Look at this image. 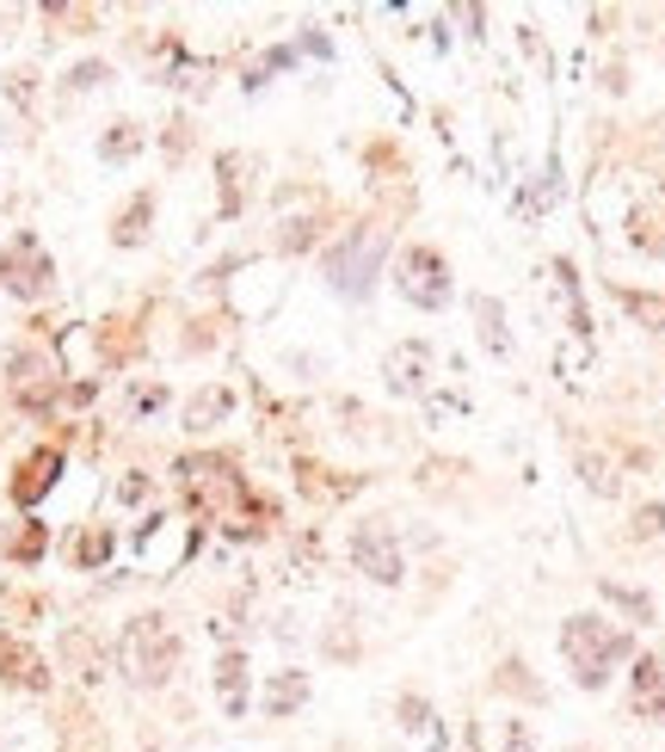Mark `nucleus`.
I'll use <instances>...</instances> for the list:
<instances>
[{
  "mask_svg": "<svg viewBox=\"0 0 665 752\" xmlns=\"http://www.w3.org/2000/svg\"><path fill=\"white\" fill-rule=\"evenodd\" d=\"M247 155H222L217 173H222V217H241V198H247Z\"/></svg>",
  "mask_w": 665,
  "mask_h": 752,
  "instance_id": "a211bd4d",
  "label": "nucleus"
},
{
  "mask_svg": "<svg viewBox=\"0 0 665 752\" xmlns=\"http://www.w3.org/2000/svg\"><path fill=\"white\" fill-rule=\"evenodd\" d=\"M475 321H480V345L494 358H511V333H506V309L494 297H475Z\"/></svg>",
  "mask_w": 665,
  "mask_h": 752,
  "instance_id": "f3484780",
  "label": "nucleus"
},
{
  "mask_svg": "<svg viewBox=\"0 0 665 752\" xmlns=\"http://www.w3.org/2000/svg\"><path fill=\"white\" fill-rule=\"evenodd\" d=\"M383 253H388V229H383V222L345 229V235L326 247V284H333L340 297L364 302V297H370V284H376V266H383Z\"/></svg>",
  "mask_w": 665,
  "mask_h": 752,
  "instance_id": "20e7f679",
  "label": "nucleus"
},
{
  "mask_svg": "<svg viewBox=\"0 0 665 752\" xmlns=\"http://www.w3.org/2000/svg\"><path fill=\"white\" fill-rule=\"evenodd\" d=\"M44 549H49V531H44V524H32V531H19L13 555H19V562H37V555H44Z\"/></svg>",
  "mask_w": 665,
  "mask_h": 752,
  "instance_id": "cd10ccee",
  "label": "nucleus"
},
{
  "mask_svg": "<svg viewBox=\"0 0 665 752\" xmlns=\"http://www.w3.org/2000/svg\"><path fill=\"white\" fill-rule=\"evenodd\" d=\"M136 148H142V130L136 124H111L106 142H99V155H106V161H130Z\"/></svg>",
  "mask_w": 665,
  "mask_h": 752,
  "instance_id": "5701e85b",
  "label": "nucleus"
},
{
  "mask_svg": "<svg viewBox=\"0 0 665 752\" xmlns=\"http://www.w3.org/2000/svg\"><path fill=\"white\" fill-rule=\"evenodd\" d=\"M63 660L75 666L80 678H99V673H106V660H99L93 635H63Z\"/></svg>",
  "mask_w": 665,
  "mask_h": 752,
  "instance_id": "aec40b11",
  "label": "nucleus"
},
{
  "mask_svg": "<svg viewBox=\"0 0 665 752\" xmlns=\"http://www.w3.org/2000/svg\"><path fill=\"white\" fill-rule=\"evenodd\" d=\"M617 302L634 314V321H647V328L665 333V302H660V297H641V290H617Z\"/></svg>",
  "mask_w": 665,
  "mask_h": 752,
  "instance_id": "393cba45",
  "label": "nucleus"
},
{
  "mask_svg": "<svg viewBox=\"0 0 665 752\" xmlns=\"http://www.w3.org/2000/svg\"><path fill=\"white\" fill-rule=\"evenodd\" d=\"M499 690H524L530 704L542 697V685L530 678V666H524V660H506V666H499Z\"/></svg>",
  "mask_w": 665,
  "mask_h": 752,
  "instance_id": "a878e982",
  "label": "nucleus"
},
{
  "mask_svg": "<svg viewBox=\"0 0 665 752\" xmlns=\"http://www.w3.org/2000/svg\"><path fill=\"white\" fill-rule=\"evenodd\" d=\"M506 752H536V734H530L524 721H511V728H506Z\"/></svg>",
  "mask_w": 665,
  "mask_h": 752,
  "instance_id": "7c9ffc66",
  "label": "nucleus"
},
{
  "mask_svg": "<svg viewBox=\"0 0 665 752\" xmlns=\"http://www.w3.org/2000/svg\"><path fill=\"white\" fill-rule=\"evenodd\" d=\"M217 697H222L229 716L247 709V654H241V648H229V654L217 660Z\"/></svg>",
  "mask_w": 665,
  "mask_h": 752,
  "instance_id": "4468645a",
  "label": "nucleus"
},
{
  "mask_svg": "<svg viewBox=\"0 0 665 752\" xmlns=\"http://www.w3.org/2000/svg\"><path fill=\"white\" fill-rule=\"evenodd\" d=\"M603 598H610V605H622L634 623H653V598H647V593H634V586H622V580H603Z\"/></svg>",
  "mask_w": 665,
  "mask_h": 752,
  "instance_id": "4be33fe9",
  "label": "nucleus"
},
{
  "mask_svg": "<svg viewBox=\"0 0 665 752\" xmlns=\"http://www.w3.org/2000/svg\"><path fill=\"white\" fill-rule=\"evenodd\" d=\"M56 475H63V451H32L25 463H19V475H13V500L37 506L49 487H56Z\"/></svg>",
  "mask_w": 665,
  "mask_h": 752,
  "instance_id": "9d476101",
  "label": "nucleus"
},
{
  "mask_svg": "<svg viewBox=\"0 0 665 752\" xmlns=\"http://www.w3.org/2000/svg\"><path fill=\"white\" fill-rule=\"evenodd\" d=\"M302 704H309V673H278L265 685V709L271 716H296Z\"/></svg>",
  "mask_w": 665,
  "mask_h": 752,
  "instance_id": "dca6fc26",
  "label": "nucleus"
},
{
  "mask_svg": "<svg viewBox=\"0 0 665 752\" xmlns=\"http://www.w3.org/2000/svg\"><path fill=\"white\" fill-rule=\"evenodd\" d=\"M49 278H56V266L32 247V235H19L13 253H0V284H7L13 297H44Z\"/></svg>",
  "mask_w": 665,
  "mask_h": 752,
  "instance_id": "0eeeda50",
  "label": "nucleus"
},
{
  "mask_svg": "<svg viewBox=\"0 0 665 752\" xmlns=\"http://www.w3.org/2000/svg\"><path fill=\"white\" fill-rule=\"evenodd\" d=\"M629 648H634L629 629L603 623V617H591V611H579V617H567V623H561V654H567L573 678H579L586 690H603L610 666H617Z\"/></svg>",
  "mask_w": 665,
  "mask_h": 752,
  "instance_id": "f257e3e1",
  "label": "nucleus"
},
{
  "mask_svg": "<svg viewBox=\"0 0 665 752\" xmlns=\"http://www.w3.org/2000/svg\"><path fill=\"white\" fill-rule=\"evenodd\" d=\"M665 531V506L653 500V506H641V512H634V537H660Z\"/></svg>",
  "mask_w": 665,
  "mask_h": 752,
  "instance_id": "c756f323",
  "label": "nucleus"
},
{
  "mask_svg": "<svg viewBox=\"0 0 665 752\" xmlns=\"http://www.w3.org/2000/svg\"><path fill=\"white\" fill-rule=\"evenodd\" d=\"M148 217H155V198L142 191L136 204H130L124 217H118V229H111V241H118V247H136V241L148 235Z\"/></svg>",
  "mask_w": 665,
  "mask_h": 752,
  "instance_id": "6ab92c4d",
  "label": "nucleus"
},
{
  "mask_svg": "<svg viewBox=\"0 0 665 752\" xmlns=\"http://www.w3.org/2000/svg\"><path fill=\"white\" fill-rule=\"evenodd\" d=\"M425 371H432V345H425V340L395 345L388 364H383V376H388V389H395V395H413L419 383H425Z\"/></svg>",
  "mask_w": 665,
  "mask_h": 752,
  "instance_id": "9b49d317",
  "label": "nucleus"
},
{
  "mask_svg": "<svg viewBox=\"0 0 665 752\" xmlns=\"http://www.w3.org/2000/svg\"><path fill=\"white\" fill-rule=\"evenodd\" d=\"M629 709L641 721H660L665 716V660H634V673H629Z\"/></svg>",
  "mask_w": 665,
  "mask_h": 752,
  "instance_id": "1a4fd4ad",
  "label": "nucleus"
},
{
  "mask_svg": "<svg viewBox=\"0 0 665 752\" xmlns=\"http://www.w3.org/2000/svg\"><path fill=\"white\" fill-rule=\"evenodd\" d=\"M179 487H186V500L210 518H229V512L259 518V500L247 494V482H241V469H234L229 456H186V463H179Z\"/></svg>",
  "mask_w": 665,
  "mask_h": 752,
  "instance_id": "7ed1b4c3",
  "label": "nucleus"
},
{
  "mask_svg": "<svg viewBox=\"0 0 665 752\" xmlns=\"http://www.w3.org/2000/svg\"><path fill=\"white\" fill-rule=\"evenodd\" d=\"M352 562H357L364 580L401 586V543H395V531H388L383 518H370V524H357V531H352Z\"/></svg>",
  "mask_w": 665,
  "mask_h": 752,
  "instance_id": "39448f33",
  "label": "nucleus"
},
{
  "mask_svg": "<svg viewBox=\"0 0 665 752\" xmlns=\"http://www.w3.org/2000/svg\"><path fill=\"white\" fill-rule=\"evenodd\" d=\"M229 408H234V395L222 389V383H210V389H198L186 401V425H191V432H210V425L229 420Z\"/></svg>",
  "mask_w": 665,
  "mask_h": 752,
  "instance_id": "2eb2a0df",
  "label": "nucleus"
},
{
  "mask_svg": "<svg viewBox=\"0 0 665 752\" xmlns=\"http://www.w3.org/2000/svg\"><path fill=\"white\" fill-rule=\"evenodd\" d=\"M401 297L419 309H444L450 302V266L437 247H407L401 253Z\"/></svg>",
  "mask_w": 665,
  "mask_h": 752,
  "instance_id": "423d86ee",
  "label": "nucleus"
},
{
  "mask_svg": "<svg viewBox=\"0 0 665 752\" xmlns=\"http://www.w3.org/2000/svg\"><path fill=\"white\" fill-rule=\"evenodd\" d=\"M401 728L425 734V747H444V728L432 721V704H419V697H401Z\"/></svg>",
  "mask_w": 665,
  "mask_h": 752,
  "instance_id": "412c9836",
  "label": "nucleus"
},
{
  "mask_svg": "<svg viewBox=\"0 0 665 752\" xmlns=\"http://www.w3.org/2000/svg\"><path fill=\"white\" fill-rule=\"evenodd\" d=\"M13 389H19L25 408H49V395L63 389V383H56V364H49L44 352H19L13 358Z\"/></svg>",
  "mask_w": 665,
  "mask_h": 752,
  "instance_id": "6e6552de",
  "label": "nucleus"
},
{
  "mask_svg": "<svg viewBox=\"0 0 665 752\" xmlns=\"http://www.w3.org/2000/svg\"><path fill=\"white\" fill-rule=\"evenodd\" d=\"M0 678H7V685H25V690L49 685L44 660L32 654V642H19V635H0Z\"/></svg>",
  "mask_w": 665,
  "mask_h": 752,
  "instance_id": "f8f14e48",
  "label": "nucleus"
},
{
  "mask_svg": "<svg viewBox=\"0 0 665 752\" xmlns=\"http://www.w3.org/2000/svg\"><path fill=\"white\" fill-rule=\"evenodd\" d=\"M106 562H111V531L99 524V531H87L75 543V567H106Z\"/></svg>",
  "mask_w": 665,
  "mask_h": 752,
  "instance_id": "b1692460",
  "label": "nucleus"
},
{
  "mask_svg": "<svg viewBox=\"0 0 665 752\" xmlns=\"http://www.w3.org/2000/svg\"><path fill=\"white\" fill-rule=\"evenodd\" d=\"M629 241L641 253H653V259L665 253V191H647V198L629 210Z\"/></svg>",
  "mask_w": 665,
  "mask_h": 752,
  "instance_id": "ddd939ff",
  "label": "nucleus"
},
{
  "mask_svg": "<svg viewBox=\"0 0 665 752\" xmlns=\"http://www.w3.org/2000/svg\"><path fill=\"white\" fill-rule=\"evenodd\" d=\"M106 75H111L106 63H80L75 75H68V87H75V93H93V87H99V80H106Z\"/></svg>",
  "mask_w": 665,
  "mask_h": 752,
  "instance_id": "c85d7f7f",
  "label": "nucleus"
},
{
  "mask_svg": "<svg viewBox=\"0 0 665 752\" xmlns=\"http://www.w3.org/2000/svg\"><path fill=\"white\" fill-rule=\"evenodd\" d=\"M118 666H124L130 685H167L173 666H179V635H173L167 617H130L124 635H118Z\"/></svg>",
  "mask_w": 665,
  "mask_h": 752,
  "instance_id": "f03ea898",
  "label": "nucleus"
},
{
  "mask_svg": "<svg viewBox=\"0 0 665 752\" xmlns=\"http://www.w3.org/2000/svg\"><path fill=\"white\" fill-rule=\"evenodd\" d=\"M463 752H480V734H475V728H468V740H463Z\"/></svg>",
  "mask_w": 665,
  "mask_h": 752,
  "instance_id": "2f4dec72",
  "label": "nucleus"
},
{
  "mask_svg": "<svg viewBox=\"0 0 665 752\" xmlns=\"http://www.w3.org/2000/svg\"><path fill=\"white\" fill-rule=\"evenodd\" d=\"M579 475H586V487L591 494H617V475H610V463H603V456H579Z\"/></svg>",
  "mask_w": 665,
  "mask_h": 752,
  "instance_id": "bb28decb",
  "label": "nucleus"
}]
</instances>
